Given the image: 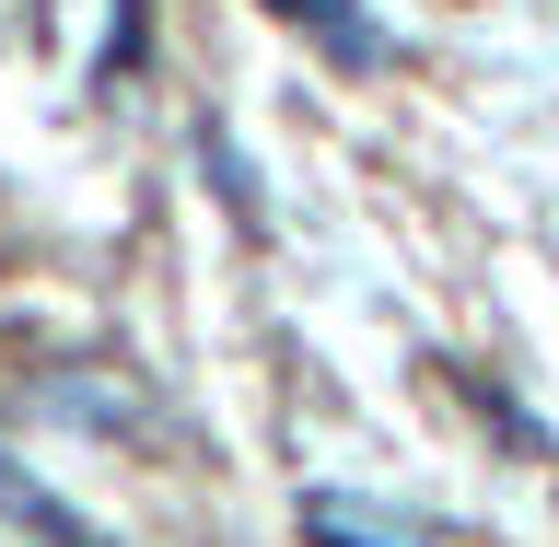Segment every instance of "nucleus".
Listing matches in <instances>:
<instances>
[{"instance_id":"nucleus-1","label":"nucleus","mask_w":559,"mask_h":547,"mask_svg":"<svg viewBox=\"0 0 559 547\" xmlns=\"http://www.w3.org/2000/svg\"><path fill=\"white\" fill-rule=\"evenodd\" d=\"M0 513L24 524V536H47V547H105L94 524H82V513H59V501H47V489H35L24 466H12V454H0Z\"/></svg>"},{"instance_id":"nucleus-2","label":"nucleus","mask_w":559,"mask_h":547,"mask_svg":"<svg viewBox=\"0 0 559 547\" xmlns=\"http://www.w3.org/2000/svg\"><path fill=\"white\" fill-rule=\"evenodd\" d=\"M304 536H326V547H408V524H396V513H361V501H338V489H314V501H304Z\"/></svg>"},{"instance_id":"nucleus-3","label":"nucleus","mask_w":559,"mask_h":547,"mask_svg":"<svg viewBox=\"0 0 559 547\" xmlns=\"http://www.w3.org/2000/svg\"><path fill=\"white\" fill-rule=\"evenodd\" d=\"M280 12H292V24H314V35H326V47H338V59H373V35L349 24L338 0H280Z\"/></svg>"}]
</instances>
